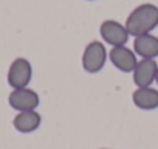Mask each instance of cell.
Wrapping results in <instances>:
<instances>
[{
    "instance_id": "1",
    "label": "cell",
    "mask_w": 158,
    "mask_h": 149,
    "mask_svg": "<svg viewBox=\"0 0 158 149\" xmlns=\"http://www.w3.org/2000/svg\"><path fill=\"white\" fill-rule=\"evenodd\" d=\"M129 36L138 37L144 34H152L158 26V6L154 3L138 5L126 19L124 23Z\"/></svg>"
},
{
    "instance_id": "2",
    "label": "cell",
    "mask_w": 158,
    "mask_h": 149,
    "mask_svg": "<svg viewBox=\"0 0 158 149\" xmlns=\"http://www.w3.org/2000/svg\"><path fill=\"white\" fill-rule=\"evenodd\" d=\"M107 60V51L105 45L98 40H94L86 45L81 55V66L88 74H97L105 68Z\"/></svg>"
},
{
    "instance_id": "3",
    "label": "cell",
    "mask_w": 158,
    "mask_h": 149,
    "mask_svg": "<svg viewBox=\"0 0 158 149\" xmlns=\"http://www.w3.org/2000/svg\"><path fill=\"white\" fill-rule=\"evenodd\" d=\"M32 79V65L25 57H17L8 69V85L12 89L28 88Z\"/></svg>"
},
{
    "instance_id": "4",
    "label": "cell",
    "mask_w": 158,
    "mask_h": 149,
    "mask_svg": "<svg viewBox=\"0 0 158 149\" xmlns=\"http://www.w3.org/2000/svg\"><path fill=\"white\" fill-rule=\"evenodd\" d=\"M8 103L17 112L34 111L40 104V97L31 88H20V89H12L11 91V94L8 97Z\"/></svg>"
},
{
    "instance_id": "5",
    "label": "cell",
    "mask_w": 158,
    "mask_h": 149,
    "mask_svg": "<svg viewBox=\"0 0 158 149\" xmlns=\"http://www.w3.org/2000/svg\"><path fill=\"white\" fill-rule=\"evenodd\" d=\"M100 36L107 45L114 46H123L129 40V32L126 26L117 20H105L100 25Z\"/></svg>"
},
{
    "instance_id": "6",
    "label": "cell",
    "mask_w": 158,
    "mask_h": 149,
    "mask_svg": "<svg viewBox=\"0 0 158 149\" xmlns=\"http://www.w3.org/2000/svg\"><path fill=\"white\" fill-rule=\"evenodd\" d=\"M157 72L158 63L155 58H141V60H138V63L132 72L134 83L137 85V88L152 86V83L157 79Z\"/></svg>"
},
{
    "instance_id": "7",
    "label": "cell",
    "mask_w": 158,
    "mask_h": 149,
    "mask_svg": "<svg viewBox=\"0 0 158 149\" xmlns=\"http://www.w3.org/2000/svg\"><path fill=\"white\" fill-rule=\"evenodd\" d=\"M109 60L112 62V65L121 71V72H134L138 60H137V54L134 49L127 48L126 45L123 46H114L109 52Z\"/></svg>"
},
{
    "instance_id": "8",
    "label": "cell",
    "mask_w": 158,
    "mask_h": 149,
    "mask_svg": "<svg viewBox=\"0 0 158 149\" xmlns=\"http://www.w3.org/2000/svg\"><path fill=\"white\" fill-rule=\"evenodd\" d=\"M14 128L22 132V134H29L34 132L35 129L40 128L42 125V115L34 109V111H23V112H17V115L12 120Z\"/></svg>"
},
{
    "instance_id": "9",
    "label": "cell",
    "mask_w": 158,
    "mask_h": 149,
    "mask_svg": "<svg viewBox=\"0 0 158 149\" xmlns=\"http://www.w3.org/2000/svg\"><path fill=\"white\" fill-rule=\"evenodd\" d=\"M132 101L138 109L154 111L158 108V89L152 88V86L137 88L132 92Z\"/></svg>"
},
{
    "instance_id": "10",
    "label": "cell",
    "mask_w": 158,
    "mask_h": 149,
    "mask_svg": "<svg viewBox=\"0 0 158 149\" xmlns=\"http://www.w3.org/2000/svg\"><path fill=\"white\" fill-rule=\"evenodd\" d=\"M134 52L141 58H157L158 57V37L154 34L138 36L134 40Z\"/></svg>"
},
{
    "instance_id": "11",
    "label": "cell",
    "mask_w": 158,
    "mask_h": 149,
    "mask_svg": "<svg viewBox=\"0 0 158 149\" xmlns=\"http://www.w3.org/2000/svg\"><path fill=\"white\" fill-rule=\"evenodd\" d=\"M155 83L158 85V72H157V79H155Z\"/></svg>"
},
{
    "instance_id": "12",
    "label": "cell",
    "mask_w": 158,
    "mask_h": 149,
    "mask_svg": "<svg viewBox=\"0 0 158 149\" xmlns=\"http://www.w3.org/2000/svg\"><path fill=\"white\" fill-rule=\"evenodd\" d=\"M102 149H107V148H102Z\"/></svg>"
}]
</instances>
